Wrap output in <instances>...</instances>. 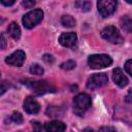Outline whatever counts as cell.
I'll return each mask as SVG.
<instances>
[{
  "label": "cell",
  "instance_id": "obj_1",
  "mask_svg": "<svg viewBox=\"0 0 132 132\" xmlns=\"http://www.w3.org/2000/svg\"><path fill=\"white\" fill-rule=\"evenodd\" d=\"M24 85H26L33 93L36 95H42L45 93H51L55 92L56 88L48 81L46 80H30L26 79L24 81Z\"/></svg>",
  "mask_w": 132,
  "mask_h": 132
},
{
  "label": "cell",
  "instance_id": "obj_2",
  "mask_svg": "<svg viewBox=\"0 0 132 132\" xmlns=\"http://www.w3.org/2000/svg\"><path fill=\"white\" fill-rule=\"evenodd\" d=\"M91 106V98L89 95L81 93L74 97L73 99V111L77 116H82L88 108Z\"/></svg>",
  "mask_w": 132,
  "mask_h": 132
},
{
  "label": "cell",
  "instance_id": "obj_3",
  "mask_svg": "<svg viewBox=\"0 0 132 132\" xmlns=\"http://www.w3.org/2000/svg\"><path fill=\"white\" fill-rule=\"evenodd\" d=\"M111 63H112L111 58L108 55H104V54L91 55L88 59V64L92 69L104 68L111 65Z\"/></svg>",
  "mask_w": 132,
  "mask_h": 132
},
{
  "label": "cell",
  "instance_id": "obj_4",
  "mask_svg": "<svg viewBox=\"0 0 132 132\" xmlns=\"http://www.w3.org/2000/svg\"><path fill=\"white\" fill-rule=\"evenodd\" d=\"M43 18V11L41 9H34L28 13H26L23 16V25L25 28L27 29H32L33 27H35L37 24H39L41 22Z\"/></svg>",
  "mask_w": 132,
  "mask_h": 132
},
{
  "label": "cell",
  "instance_id": "obj_5",
  "mask_svg": "<svg viewBox=\"0 0 132 132\" xmlns=\"http://www.w3.org/2000/svg\"><path fill=\"white\" fill-rule=\"evenodd\" d=\"M101 36L111 43H122L124 41L122 35L114 26H107L103 28L101 31Z\"/></svg>",
  "mask_w": 132,
  "mask_h": 132
},
{
  "label": "cell",
  "instance_id": "obj_6",
  "mask_svg": "<svg viewBox=\"0 0 132 132\" xmlns=\"http://www.w3.org/2000/svg\"><path fill=\"white\" fill-rule=\"evenodd\" d=\"M98 12L102 18L112 14L117 8V1L114 0H99L97 2Z\"/></svg>",
  "mask_w": 132,
  "mask_h": 132
},
{
  "label": "cell",
  "instance_id": "obj_7",
  "mask_svg": "<svg viewBox=\"0 0 132 132\" xmlns=\"http://www.w3.org/2000/svg\"><path fill=\"white\" fill-rule=\"evenodd\" d=\"M108 77L105 73H96L91 75L87 80V88L89 90H95L97 88L103 87L107 84Z\"/></svg>",
  "mask_w": 132,
  "mask_h": 132
},
{
  "label": "cell",
  "instance_id": "obj_8",
  "mask_svg": "<svg viewBox=\"0 0 132 132\" xmlns=\"http://www.w3.org/2000/svg\"><path fill=\"white\" fill-rule=\"evenodd\" d=\"M26 59V55L23 51H16L5 59V62L11 66H22Z\"/></svg>",
  "mask_w": 132,
  "mask_h": 132
},
{
  "label": "cell",
  "instance_id": "obj_9",
  "mask_svg": "<svg viewBox=\"0 0 132 132\" xmlns=\"http://www.w3.org/2000/svg\"><path fill=\"white\" fill-rule=\"evenodd\" d=\"M77 40V36L73 32H68V33H63L59 37V42L61 45L65 47H72L75 45Z\"/></svg>",
  "mask_w": 132,
  "mask_h": 132
},
{
  "label": "cell",
  "instance_id": "obj_10",
  "mask_svg": "<svg viewBox=\"0 0 132 132\" xmlns=\"http://www.w3.org/2000/svg\"><path fill=\"white\" fill-rule=\"evenodd\" d=\"M24 109H25V111L27 113L35 114V113L39 112L40 105L33 97H27L25 102H24Z\"/></svg>",
  "mask_w": 132,
  "mask_h": 132
},
{
  "label": "cell",
  "instance_id": "obj_11",
  "mask_svg": "<svg viewBox=\"0 0 132 132\" xmlns=\"http://www.w3.org/2000/svg\"><path fill=\"white\" fill-rule=\"evenodd\" d=\"M112 79L116 82V85H118L120 88H125L128 85V78H127V76L118 67L112 70Z\"/></svg>",
  "mask_w": 132,
  "mask_h": 132
},
{
  "label": "cell",
  "instance_id": "obj_12",
  "mask_svg": "<svg viewBox=\"0 0 132 132\" xmlns=\"http://www.w3.org/2000/svg\"><path fill=\"white\" fill-rule=\"evenodd\" d=\"M44 129L46 132H64L66 125L61 121H52L44 125Z\"/></svg>",
  "mask_w": 132,
  "mask_h": 132
},
{
  "label": "cell",
  "instance_id": "obj_13",
  "mask_svg": "<svg viewBox=\"0 0 132 132\" xmlns=\"http://www.w3.org/2000/svg\"><path fill=\"white\" fill-rule=\"evenodd\" d=\"M7 31H8V33H9V35H10L13 39H15V40L19 39L20 36H21V29H20L19 25H18L16 23H14V22L10 23V25H9L8 28H7Z\"/></svg>",
  "mask_w": 132,
  "mask_h": 132
},
{
  "label": "cell",
  "instance_id": "obj_14",
  "mask_svg": "<svg viewBox=\"0 0 132 132\" xmlns=\"http://www.w3.org/2000/svg\"><path fill=\"white\" fill-rule=\"evenodd\" d=\"M120 25L124 31L127 33H130L132 31V19L129 15H124L120 20Z\"/></svg>",
  "mask_w": 132,
  "mask_h": 132
},
{
  "label": "cell",
  "instance_id": "obj_15",
  "mask_svg": "<svg viewBox=\"0 0 132 132\" xmlns=\"http://www.w3.org/2000/svg\"><path fill=\"white\" fill-rule=\"evenodd\" d=\"M61 23H62L63 26L68 27V28H71V27L75 26V20L71 15H63L62 19H61Z\"/></svg>",
  "mask_w": 132,
  "mask_h": 132
},
{
  "label": "cell",
  "instance_id": "obj_16",
  "mask_svg": "<svg viewBox=\"0 0 132 132\" xmlns=\"http://www.w3.org/2000/svg\"><path fill=\"white\" fill-rule=\"evenodd\" d=\"M43 72H44L43 68H42L39 64H37V63L32 64L31 67H30V73H31V74H34V75H41V74H43Z\"/></svg>",
  "mask_w": 132,
  "mask_h": 132
},
{
  "label": "cell",
  "instance_id": "obj_17",
  "mask_svg": "<svg viewBox=\"0 0 132 132\" xmlns=\"http://www.w3.org/2000/svg\"><path fill=\"white\" fill-rule=\"evenodd\" d=\"M75 6L82 11H89L91 8V2H89V1H76Z\"/></svg>",
  "mask_w": 132,
  "mask_h": 132
},
{
  "label": "cell",
  "instance_id": "obj_18",
  "mask_svg": "<svg viewBox=\"0 0 132 132\" xmlns=\"http://www.w3.org/2000/svg\"><path fill=\"white\" fill-rule=\"evenodd\" d=\"M75 65H76V63L73 60H68L61 64V68L64 70H70V69H73L75 67Z\"/></svg>",
  "mask_w": 132,
  "mask_h": 132
},
{
  "label": "cell",
  "instance_id": "obj_19",
  "mask_svg": "<svg viewBox=\"0 0 132 132\" xmlns=\"http://www.w3.org/2000/svg\"><path fill=\"white\" fill-rule=\"evenodd\" d=\"M10 120L15 124H22L23 123V116L20 112H13L10 117Z\"/></svg>",
  "mask_w": 132,
  "mask_h": 132
},
{
  "label": "cell",
  "instance_id": "obj_20",
  "mask_svg": "<svg viewBox=\"0 0 132 132\" xmlns=\"http://www.w3.org/2000/svg\"><path fill=\"white\" fill-rule=\"evenodd\" d=\"M125 70L128 74H130L132 76V59L131 60H128L126 63H125Z\"/></svg>",
  "mask_w": 132,
  "mask_h": 132
},
{
  "label": "cell",
  "instance_id": "obj_21",
  "mask_svg": "<svg viewBox=\"0 0 132 132\" xmlns=\"http://www.w3.org/2000/svg\"><path fill=\"white\" fill-rule=\"evenodd\" d=\"M32 127H33V132H41V124L37 121H32Z\"/></svg>",
  "mask_w": 132,
  "mask_h": 132
},
{
  "label": "cell",
  "instance_id": "obj_22",
  "mask_svg": "<svg viewBox=\"0 0 132 132\" xmlns=\"http://www.w3.org/2000/svg\"><path fill=\"white\" fill-rule=\"evenodd\" d=\"M22 5L25 6V8H31L35 5V1H29V0H25L22 2Z\"/></svg>",
  "mask_w": 132,
  "mask_h": 132
},
{
  "label": "cell",
  "instance_id": "obj_23",
  "mask_svg": "<svg viewBox=\"0 0 132 132\" xmlns=\"http://www.w3.org/2000/svg\"><path fill=\"white\" fill-rule=\"evenodd\" d=\"M100 132H117V131H116V129L113 127L105 126V127H101L100 128Z\"/></svg>",
  "mask_w": 132,
  "mask_h": 132
},
{
  "label": "cell",
  "instance_id": "obj_24",
  "mask_svg": "<svg viewBox=\"0 0 132 132\" xmlns=\"http://www.w3.org/2000/svg\"><path fill=\"white\" fill-rule=\"evenodd\" d=\"M1 50H5L6 47V39H5V35L4 33H1V44H0Z\"/></svg>",
  "mask_w": 132,
  "mask_h": 132
},
{
  "label": "cell",
  "instance_id": "obj_25",
  "mask_svg": "<svg viewBox=\"0 0 132 132\" xmlns=\"http://www.w3.org/2000/svg\"><path fill=\"white\" fill-rule=\"evenodd\" d=\"M43 61H45L46 63H53L54 61H55V59H54V57L52 56V55H44L43 56Z\"/></svg>",
  "mask_w": 132,
  "mask_h": 132
},
{
  "label": "cell",
  "instance_id": "obj_26",
  "mask_svg": "<svg viewBox=\"0 0 132 132\" xmlns=\"http://www.w3.org/2000/svg\"><path fill=\"white\" fill-rule=\"evenodd\" d=\"M125 101L127 103H132V89L129 90V92L127 93V95L125 97Z\"/></svg>",
  "mask_w": 132,
  "mask_h": 132
},
{
  "label": "cell",
  "instance_id": "obj_27",
  "mask_svg": "<svg viewBox=\"0 0 132 132\" xmlns=\"http://www.w3.org/2000/svg\"><path fill=\"white\" fill-rule=\"evenodd\" d=\"M1 4L5 5V6H11L14 4V1H4V0H1Z\"/></svg>",
  "mask_w": 132,
  "mask_h": 132
},
{
  "label": "cell",
  "instance_id": "obj_28",
  "mask_svg": "<svg viewBox=\"0 0 132 132\" xmlns=\"http://www.w3.org/2000/svg\"><path fill=\"white\" fill-rule=\"evenodd\" d=\"M82 132H96V131L94 129H91V128H86V129H84Z\"/></svg>",
  "mask_w": 132,
  "mask_h": 132
},
{
  "label": "cell",
  "instance_id": "obj_29",
  "mask_svg": "<svg viewBox=\"0 0 132 132\" xmlns=\"http://www.w3.org/2000/svg\"><path fill=\"white\" fill-rule=\"evenodd\" d=\"M126 2H127V3H132V1H131V0H126Z\"/></svg>",
  "mask_w": 132,
  "mask_h": 132
}]
</instances>
